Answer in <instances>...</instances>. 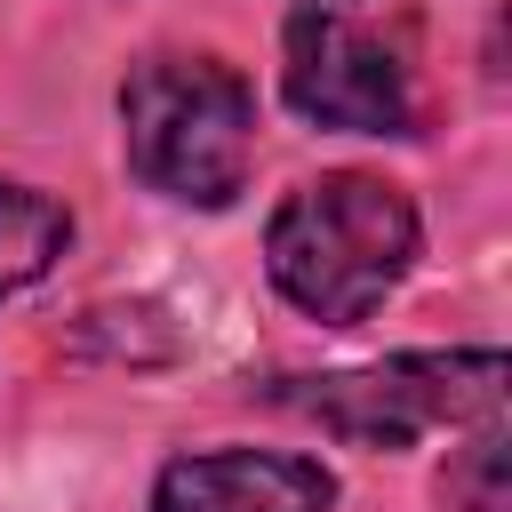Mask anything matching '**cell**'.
<instances>
[{
    "instance_id": "obj_7",
    "label": "cell",
    "mask_w": 512,
    "mask_h": 512,
    "mask_svg": "<svg viewBox=\"0 0 512 512\" xmlns=\"http://www.w3.org/2000/svg\"><path fill=\"white\" fill-rule=\"evenodd\" d=\"M440 512H504V416L472 424V432H464V448H448Z\"/></svg>"
},
{
    "instance_id": "obj_5",
    "label": "cell",
    "mask_w": 512,
    "mask_h": 512,
    "mask_svg": "<svg viewBox=\"0 0 512 512\" xmlns=\"http://www.w3.org/2000/svg\"><path fill=\"white\" fill-rule=\"evenodd\" d=\"M144 512H336V472L304 448H184L152 472Z\"/></svg>"
},
{
    "instance_id": "obj_8",
    "label": "cell",
    "mask_w": 512,
    "mask_h": 512,
    "mask_svg": "<svg viewBox=\"0 0 512 512\" xmlns=\"http://www.w3.org/2000/svg\"><path fill=\"white\" fill-rule=\"evenodd\" d=\"M320 8H336V0H320Z\"/></svg>"
},
{
    "instance_id": "obj_6",
    "label": "cell",
    "mask_w": 512,
    "mask_h": 512,
    "mask_svg": "<svg viewBox=\"0 0 512 512\" xmlns=\"http://www.w3.org/2000/svg\"><path fill=\"white\" fill-rule=\"evenodd\" d=\"M72 208L48 192V184H16L0 176V304L40 288L64 256H72Z\"/></svg>"
},
{
    "instance_id": "obj_3",
    "label": "cell",
    "mask_w": 512,
    "mask_h": 512,
    "mask_svg": "<svg viewBox=\"0 0 512 512\" xmlns=\"http://www.w3.org/2000/svg\"><path fill=\"white\" fill-rule=\"evenodd\" d=\"M504 392H512L504 344H448V352H392L368 368L288 376L272 400L312 416L344 448L392 456V448H416L432 432H472V424L504 416Z\"/></svg>"
},
{
    "instance_id": "obj_4",
    "label": "cell",
    "mask_w": 512,
    "mask_h": 512,
    "mask_svg": "<svg viewBox=\"0 0 512 512\" xmlns=\"http://www.w3.org/2000/svg\"><path fill=\"white\" fill-rule=\"evenodd\" d=\"M280 104L328 136H408L416 128L408 64L376 32H360L344 8H320V0H296L280 16Z\"/></svg>"
},
{
    "instance_id": "obj_2",
    "label": "cell",
    "mask_w": 512,
    "mask_h": 512,
    "mask_svg": "<svg viewBox=\"0 0 512 512\" xmlns=\"http://www.w3.org/2000/svg\"><path fill=\"white\" fill-rule=\"evenodd\" d=\"M128 176L176 208H232L256 176V80L216 48H152L120 72Z\"/></svg>"
},
{
    "instance_id": "obj_1",
    "label": "cell",
    "mask_w": 512,
    "mask_h": 512,
    "mask_svg": "<svg viewBox=\"0 0 512 512\" xmlns=\"http://www.w3.org/2000/svg\"><path fill=\"white\" fill-rule=\"evenodd\" d=\"M424 256V208L376 168H320L264 216V280L320 328L376 320Z\"/></svg>"
}]
</instances>
